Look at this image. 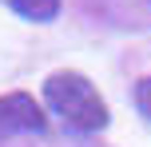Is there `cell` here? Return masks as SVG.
Wrapping results in <instances>:
<instances>
[{
	"mask_svg": "<svg viewBox=\"0 0 151 147\" xmlns=\"http://www.w3.org/2000/svg\"><path fill=\"white\" fill-rule=\"evenodd\" d=\"M20 131H44V111L32 95L12 92L0 95V139H12Z\"/></svg>",
	"mask_w": 151,
	"mask_h": 147,
	"instance_id": "2",
	"label": "cell"
},
{
	"mask_svg": "<svg viewBox=\"0 0 151 147\" xmlns=\"http://www.w3.org/2000/svg\"><path fill=\"white\" fill-rule=\"evenodd\" d=\"M0 4H8L16 16L36 20V24H48V20L60 16V0H0Z\"/></svg>",
	"mask_w": 151,
	"mask_h": 147,
	"instance_id": "3",
	"label": "cell"
},
{
	"mask_svg": "<svg viewBox=\"0 0 151 147\" xmlns=\"http://www.w3.org/2000/svg\"><path fill=\"white\" fill-rule=\"evenodd\" d=\"M131 100H135V108L143 111V115L151 119V76H143L135 87H131Z\"/></svg>",
	"mask_w": 151,
	"mask_h": 147,
	"instance_id": "4",
	"label": "cell"
},
{
	"mask_svg": "<svg viewBox=\"0 0 151 147\" xmlns=\"http://www.w3.org/2000/svg\"><path fill=\"white\" fill-rule=\"evenodd\" d=\"M44 100L60 119H68V127H76V131H104L107 119H111L104 95L91 87V80L72 72V68L52 72L44 80Z\"/></svg>",
	"mask_w": 151,
	"mask_h": 147,
	"instance_id": "1",
	"label": "cell"
}]
</instances>
